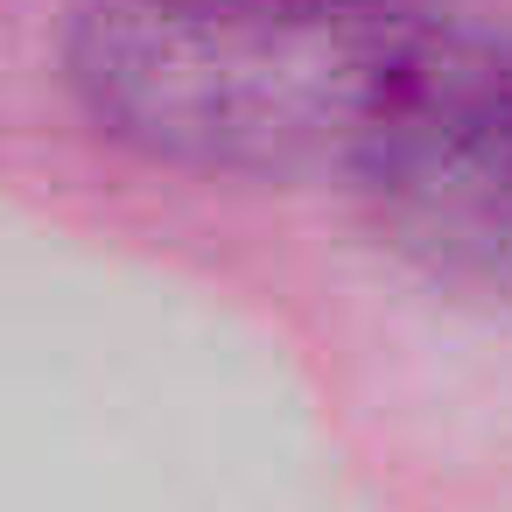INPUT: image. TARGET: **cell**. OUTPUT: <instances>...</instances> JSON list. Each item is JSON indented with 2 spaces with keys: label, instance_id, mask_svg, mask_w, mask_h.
I'll use <instances>...</instances> for the list:
<instances>
[{
  "label": "cell",
  "instance_id": "2",
  "mask_svg": "<svg viewBox=\"0 0 512 512\" xmlns=\"http://www.w3.org/2000/svg\"><path fill=\"white\" fill-rule=\"evenodd\" d=\"M351 197L400 260L512 302V64L393 134Z\"/></svg>",
  "mask_w": 512,
  "mask_h": 512
},
{
  "label": "cell",
  "instance_id": "1",
  "mask_svg": "<svg viewBox=\"0 0 512 512\" xmlns=\"http://www.w3.org/2000/svg\"><path fill=\"white\" fill-rule=\"evenodd\" d=\"M512 64L414 0H78L57 78L92 141L197 183H358Z\"/></svg>",
  "mask_w": 512,
  "mask_h": 512
}]
</instances>
